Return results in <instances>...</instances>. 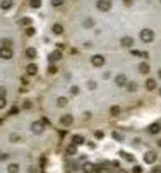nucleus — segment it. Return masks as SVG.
Returning a JSON list of instances; mask_svg holds the SVG:
<instances>
[{
    "label": "nucleus",
    "instance_id": "11",
    "mask_svg": "<svg viewBox=\"0 0 161 173\" xmlns=\"http://www.w3.org/2000/svg\"><path fill=\"white\" fill-rule=\"evenodd\" d=\"M160 132H161V125H160V124H153V125H149V134L156 136V134H160Z\"/></svg>",
    "mask_w": 161,
    "mask_h": 173
},
{
    "label": "nucleus",
    "instance_id": "31",
    "mask_svg": "<svg viewBox=\"0 0 161 173\" xmlns=\"http://www.w3.org/2000/svg\"><path fill=\"white\" fill-rule=\"evenodd\" d=\"M10 43H12V41H10V39H7V38H5V39H2V46H10Z\"/></svg>",
    "mask_w": 161,
    "mask_h": 173
},
{
    "label": "nucleus",
    "instance_id": "8",
    "mask_svg": "<svg viewBox=\"0 0 161 173\" xmlns=\"http://www.w3.org/2000/svg\"><path fill=\"white\" fill-rule=\"evenodd\" d=\"M144 161H146V163H154V161H156V153H154V151L146 153V154H144Z\"/></svg>",
    "mask_w": 161,
    "mask_h": 173
},
{
    "label": "nucleus",
    "instance_id": "10",
    "mask_svg": "<svg viewBox=\"0 0 161 173\" xmlns=\"http://www.w3.org/2000/svg\"><path fill=\"white\" fill-rule=\"evenodd\" d=\"M120 43H122V46H127V48H130V46L134 45V39H132L130 36H125V38H122V39H120Z\"/></svg>",
    "mask_w": 161,
    "mask_h": 173
},
{
    "label": "nucleus",
    "instance_id": "1",
    "mask_svg": "<svg viewBox=\"0 0 161 173\" xmlns=\"http://www.w3.org/2000/svg\"><path fill=\"white\" fill-rule=\"evenodd\" d=\"M153 39H154V31H153V29H142V31H141V41L151 43Z\"/></svg>",
    "mask_w": 161,
    "mask_h": 173
},
{
    "label": "nucleus",
    "instance_id": "27",
    "mask_svg": "<svg viewBox=\"0 0 161 173\" xmlns=\"http://www.w3.org/2000/svg\"><path fill=\"white\" fill-rule=\"evenodd\" d=\"M17 113H19V108L17 106H12L10 112H9V115H17Z\"/></svg>",
    "mask_w": 161,
    "mask_h": 173
},
{
    "label": "nucleus",
    "instance_id": "36",
    "mask_svg": "<svg viewBox=\"0 0 161 173\" xmlns=\"http://www.w3.org/2000/svg\"><path fill=\"white\" fill-rule=\"evenodd\" d=\"M3 96H5V89L0 86V98H3Z\"/></svg>",
    "mask_w": 161,
    "mask_h": 173
},
{
    "label": "nucleus",
    "instance_id": "17",
    "mask_svg": "<svg viewBox=\"0 0 161 173\" xmlns=\"http://www.w3.org/2000/svg\"><path fill=\"white\" fill-rule=\"evenodd\" d=\"M7 172L9 173H17L19 172V165H17V163H10L9 168H7Z\"/></svg>",
    "mask_w": 161,
    "mask_h": 173
},
{
    "label": "nucleus",
    "instance_id": "35",
    "mask_svg": "<svg viewBox=\"0 0 161 173\" xmlns=\"http://www.w3.org/2000/svg\"><path fill=\"white\" fill-rule=\"evenodd\" d=\"M5 106V98H0V108H3Z\"/></svg>",
    "mask_w": 161,
    "mask_h": 173
},
{
    "label": "nucleus",
    "instance_id": "25",
    "mask_svg": "<svg viewBox=\"0 0 161 173\" xmlns=\"http://www.w3.org/2000/svg\"><path fill=\"white\" fill-rule=\"evenodd\" d=\"M50 58H51V60H60V58H62V53H60V51H53V53L50 55Z\"/></svg>",
    "mask_w": 161,
    "mask_h": 173
},
{
    "label": "nucleus",
    "instance_id": "16",
    "mask_svg": "<svg viewBox=\"0 0 161 173\" xmlns=\"http://www.w3.org/2000/svg\"><path fill=\"white\" fill-rule=\"evenodd\" d=\"M51 31H53L55 34H62V33H63V26H62V24H53Z\"/></svg>",
    "mask_w": 161,
    "mask_h": 173
},
{
    "label": "nucleus",
    "instance_id": "19",
    "mask_svg": "<svg viewBox=\"0 0 161 173\" xmlns=\"http://www.w3.org/2000/svg\"><path fill=\"white\" fill-rule=\"evenodd\" d=\"M12 3H14L12 0H2V3H0V7H2L3 10H7V9H10V7H12Z\"/></svg>",
    "mask_w": 161,
    "mask_h": 173
},
{
    "label": "nucleus",
    "instance_id": "21",
    "mask_svg": "<svg viewBox=\"0 0 161 173\" xmlns=\"http://www.w3.org/2000/svg\"><path fill=\"white\" fill-rule=\"evenodd\" d=\"M75 151H77L75 144H69V146H67V149H65V153H67V154H75Z\"/></svg>",
    "mask_w": 161,
    "mask_h": 173
},
{
    "label": "nucleus",
    "instance_id": "38",
    "mask_svg": "<svg viewBox=\"0 0 161 173\" xmlns=\"http://www.w3.org/2000/svg\"><path fill=\"white\" fill-rule=\"evenodd\" d=\"M96 137H98V139H101V137H103V132H101V130H98V132H96Z\"/></svg>",
    "mask_w": 161,
    "mask_h": 173
},
{
    "label": "nucleus",
    "instance_id": "26",
    "mask_svg": "<svg viewBox=\"0 0 161 173\" xmlns=\"http://www.w3.org/2000/svg\"><path fill=\"white\" fill-rule=\"evenodd\" d=\"M127 89H129L130 93H134V91L137 89V84H136V82H127Z\"/></svg>",
    "mask_w": 161,
    "mask_h": 173
},
{
    "label": "nucleus",
    "instance_id": "23",
    "mask_svg": "<svg viewBox=\"0 0 161 173\" xmlns=\"http://www.w3.org/2000/svg\"><path fill=\"white\" fill-rule=\"evenodd\" d=\"M120 156H122L124 160H127V161H134V156H132V154H129V153H125V151H122V153H120Z\"/></svg>",
    "mask_w": 161,
    "mask_h": 173
},
{
    "label": "nucleus",
    "instance_id": "33",
    "mask_svg": "<svg viewBox=\"0 0 161 173\" xmlns=\"http://www.w3.org/2000/svg\"><path fill=\"white\" fill-rule=\"evenodd\" d=\"M70 91H72V94H77V93H79V88H77V86H74Z\"/></svg>",
    "mask_w": 161,
    "mask_h": 173
},
{
    "label": "nucleus",
    "instance_id": "30",
    "mask_svg": "<svg viewBox=\"0 0 161 173\" xmlns=\"http://www.w3.org/2000/svg\"><path fill=\"white\" fill-rule=\"evenodd\" d=\"M26 34H27V36H33V34H34V27H31V26H29V27L26 29Z\"/></svg>",
    "mask_w": 161,
    "mask_h": 173
},
{
    "label": "nucleus",
    "instance_id": "40",
    "mask_svg": "<svg viewBox=\"0 0 161 173\" xmlns=\"http://www.w3.org/2000/svg\"><path fill=\"white\" fill-rule=\"evenodd\" d=\"M158 144H160V146H161V139H160V141H158Z\"/></svg>",
    "mask_w": 161,
    "mask_h": 173
},
{
    "label": "nucleus",
    "instance_id": "5",
    "mask_svg": "<svg viewBox=\"0 0 161 173\" xmlns=\"http://www.w3.org/2000/svg\"><path fill=\"white\" fill-rule=\"evenodd\" d=\"M72 122H74L72 115H63V117L60 118V124H62L63 127H70V125H72Z\"/></svg>",
    "mask_w": 161,
    "mask_h": 173
},
{
    "label": "nucleus",
    "instance_id": "32",
    "mask_svg": "<svg viewBox=\"0 0 161 173\" xmlns=\"http://www.w3.org/2000/svg\"><path fill=\"white\" fill-rule=\"evenodd\" d=\"M48 72H50V74H55V72H57V67H55V65H51V67L48 69Z\"/></svg>",
    "mask_w": 161,
    "mask_h": 173
},
{
    "label": "nucleus",
    "instance_id": "12",
    "mask_svg": "<svg viewBox=\"0 0 161 173\" xmlns=\"http://www.w3.org/2000/svg\"><path fill=\"white\" fill-rule=\"evenodd\" d=\"M24 53H26V57H27V58H31V60H33V58H36V50H34L33 46L26 48V51H24Z\"/></svg>",
    "mask_w": 161,
    "mask_h": 173
},
{
    "label": "nucleus",
    "instance_id": "6",
    "mask_svg": "<svg viewBox=\"0 0 161 173\" xmlns=\"http://www.w3.org/2000/svg\"><path fill=\"white\" fill-rule=\"evenodd\" d=\"M43 129H45V125H43L41 122H34V124L31 125V130H33L34 134H41V132H43Z\"/></svg>",
    "mask_w": 161,
    "mask_h": 173
},
{
    "label": "nucleus",
    "instance_id": "13",
    "mask_svg": "<svg viewBox=\"0 0 161 173\" xmlns=\"http://www.w3.org/2000/svg\"><path fill=\"white\" fill-rule=\"evenodd\" d=\"M149 70H151V67H149V63H146V62H142V63L139 65V72H141V74H149Z\"/></svg>",
    "mask_w": 161,
    "mask_h": 173
},
{
    "label": "nucleus",
    "instance_id": "20",
    "mask_svg": "<svg viewBox=\"0 0 161 173\" xmlns=\"http://www.w3.org/2000/svg\"><path fill=\"white\" fill-rule=\"evenodd\" d=\"M67 103H69V100H67L65 96H60V98L57 100V105H58V106H67Z\"/></svg>",
    "mask_w": 161,
    "mask_h": 173
},
{
    "label": "nucleus",
    "instance_id": "37",
    "mask_svg": "<svg viewBox=\"0 0 161 173\" xmlns=\"http://www.w3.org/2000/svg\"><path fill=\"white\" fill-rule=\"evenodd\" d=\"M134 173H141V166L136 165V166H134Z\"/></svg>",
    "mask_w": 161,
    "mask_h": 173
},
{
    "label": "nucleus",
    "instance_id": "42",
    "mask_svg": "<svg viewBox=\"0 0 161 173\" xmlns=\"http://www.w3.org/2000/svg\"><path fill=\"white\" fill-rule=\"evenodd\" d=\"M160 2H161V0H160Z\"/></svg>",
    "mask_w": 161,
    "mask_h": 173
},
{
    "label": "nucleus",
    "instance_id": "29",
    "mask_svg": "<svg viewBox=\"0 0 161 173\" xmlns=\"http://www.w3.org/2000/svg\"><path fill=\"white\" fill-rule=\"evenodd\" d=\"M62 3H63V0H51V5L53 7H60Z\"/></svg>",
    "mask_w": 161,
    "mask_h": 173
},
{
    "label": "nucleus",
    "instance_id": "7",
    "mask_svg": "<svg viewBox=\"0 0 161 173\" xmlns=\"http://www.w3.org/2000/svg\"><path fill=\"white\" fill-rule=\"evenodd\" d=\"M115 84H117V86H120V88H122V86H127V77H125L124 74L117 75V77H115Z\"/></svg>",
    "mask_w": 161,
    "mask_h": 173
},
{
    "label": "nucleus",
    "instance_id": "22",
    "mask_svg": "<svg viewBox=\"0 0 161 173\" xmlns=\"http://www.w3.org/2000/svg\"><path fill=\"white\" fill-rule=\"evenodd\" d=\"M118 113H120V106H112V108H110V115H112V117H117Z\"/></svg>",
    "mask_w": 161,
    "mask_h": 173
},
{
    "label": "nucleus",
    "instance_id": "24",
    "mask_svg": "<svg viewBox=\"0 0 161 173\" xmlns=\"http://www.w3.org/2000/svg\"><path fill=\"white\" fill-rule=\"evenodd\" d=\"M29 5L33 9H38V7H41V0H29Z\"/></svg>",
    "mask_w": 161,
    "mask_h": 173
},
{
    "label": "nucleus",
    "instance_id": "18",
    "mask_svg": "<svg viewBox=\"0 0 161 173\" xmlns=\"http://www.w3.org/2000/svg\"><path fill=\"white\" fill-rule=\"evenodd\" d=\"M82 142H84V137H82V136H74V137H72V144L79 146V144H82Z\"/></svg>",
    "mask_w": 161,
    "mask_h": 173
},
{
    "label": "nucleus",
    "instance_id": "2",
    "mask_svg": "<svg viewBox=\"0 0 161 173\" xmlns=\"http://www.w3.org/2000/svg\"><path fill=\"white\" fill-rule=\"evenodd\" d=\"M12 57H14V51H12L10 46H2V48H0V58H3V60H10Z\"/></svg>",
    "mask_w": 161,
    "mask_h": 173
},
{
    "label": "nucleus",
    "instance_id": "9",
    "mask_svg": "<svg viewBox=\"0 0 161 173\" xmlns=\"http://www.w3.org/2000/svg\"><path fill=\"white\" fill-rule=\"evenodd\" d=\"M82 172L84 173H94L96 172V166H94L93 163H84V165H82Z\"/></svg>",
    "mask_w": 161,
    "mask_h": 173
},
{
    "label": "nucleus",
    "instance_id": "28",
    "mask_svg": "<svg viewBox=\"0 0 161 173\" xmlns=\"http://www.w3.org/2000/svg\"><path fill=\"white\" fill-rule=\"evenodd\" d=\"M112 136H113V137H115V139H117V141H122V139H124V136H122V134H120V132H113V134H112Z\"/></svg>",
    "mask_w": 161,
    "mask_h": 173
},
{
    "label": "nucleus",
    "instance_id": "14",
    "mask_svg": "<svg viewBox=\"0 0 161 173\" xmlns=\"http://www.w3.org/2000/svg\"><path fill=\"white\" fill-rule=\"evenodd\" d=\"M26 72H27V74H29V75H34V74H36V72H38V67H36V65H34V63H29V65H27V67H26Z\"/></svg>",
    "mask_w": 161,
    "mask_h": 173
},
{
    "label": "nucleus",
    "instance_id": "3",
    "mask_svg": "<svg viewBox=\"0 0 161 173\" xmlns=\"http://www.w3.org/2000/svg\"><path fill=\"white\" fill-rule=\"evenodd\" d=\"M96 7L101 10V12H108L112 9V0H98L96 2Z\"/></svg>",
    "mask_w": 161,
    "mask_h": 173
},
{
    "label": "nucleus",
    "instance_id": "4",
    "mask_svg": "<svg viewBox=\"0 0 161 173\" xmlns=\"http://www.w3.org/2000/svg\"><path fill=\"white\" fill-rule=\"evenodd\" d=\"M91 63H93L94 67H103V65H105V57H103V55H94V57L91 58Z\"/></svg>",
    "mask_w": 161,
    "mask_h": 173
},
{
    "label": "nucleus",
    "instance_id": "39",
    "mask_svg": "<svg viewBox=\"0 0 161 173\" xmlns=\"http://www.w3.org/2000/svg\"><path fill=\"white\" fill-rule=\"evenodd\" d=\"M124 2H125V5H130L132 3V0H124Z\"/></svg>",
    "mask_w": 161,
    "mask_h": 173
},
{
    "label": "nucleus",
    "instance_id": "41",
    "mask_svg": "<svg viewBox=\"0 0 161 173\" xmlns=\"http://www.w3.org/2000/svg\"><path fill=\"white\" fill-rule=\"evenodd\" d=\"M160 94H161V91H160Z\"/></svg>",
    "mask_w": 161,
    "mask_h": 173
},
{
    "label": "nucleus",
    "instance_id": "15",
    "mask_svg": "<svg viewBox=\"0 0 161 173\" xmlns=\"http://www.w3.org/2000/svg\"><path fill=\"white\" fill-rule=\"evenodd\" d=\"M154 88H156V81H154V79H148V81H146V89H148V91H153Z\"/></svg>",
    "mask_w": 161,
    "mask_h": 173
},
{
    "label": "nucleus",
    "instance_id": "34",
    "mask_svg": "<svg viewBox=\"0 0 161 173\" xmlns=\"http://www.w3.org/2000/svg\"><path fill=\"white\" fill-rule=\"evenodd\" d=\"M141 53H142V51H137V50H132V55H136V57H141Z\"/></svg>",
    "mask_w": 161,
    "mask_h": 173
}]
</instances>
